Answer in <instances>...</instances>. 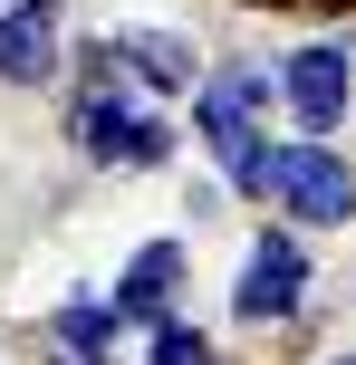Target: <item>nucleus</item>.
Wrapping results in <instances>:
<instances>
[{
  "instance_id": "nucleus-4",
  "label": "nucleus",
  "mask_w": 356,
  "mask_h": 365,
  "mask_svg": "<svg viewBox=\"0 0 356 365\" xmlns=\"http://www.w3.org/2000/svg\"><path fill=\"white\" fill-rule=\"evenodd\" d=\"M270 77H280V115H289V135L337 145V125L356 115V48H337V38H299Z\"/></svg>"
},
{
  "instance_id": "nucleus-8",
  "label": "nucleus",
  "mask_w": 356,
  "mask_h": 365,
  "mask_svg": "<svg viewBox=\"0 0 356 365\" xmlns=\"http://www.w3.org/2000/svg\"><path fill=\"white\" fill-rule=\"evenodd\" d=\"M58 68H68L58 19H39V10H19V0H0V87H49Z\"/></svg>"
},
{
  "instance_id": "nucleus-5",
  "label": "nucleus",
  "mask_w": 356,
  "mask_h": 365,
  "mask_svg": "<svg viewBox=\"0 0 356 365\" xmlns=\"http://www.w3.org/2000/svg\"><path fill=\"white\" fill-rule=\"evenodd\" d=\"M280 106V77L250 68V58H222V68H203V87H193V135H203V154L222 164V154H241L250 135H270L260 115Z\"/></svg>"
},
{
  "instance_id": "nucleus-11",
  "label": "nucleus",
  "mask_w": 356,
  "mask_h": 365,
  "mask_svg": "<svg viewBox=\"0 0 356 365\" xmlns=\"http://www.w3.org/2000/svg\"><path fill=\"white\" fill-rule=\"evenodd\" d=\"M49 365H116V356H68V346H49Z\"/></svg>"
},
{
  "instance_id": "nucleus-6",
  "label": "nucleus",
  "mask_w": 356,
  "mask_h": 365,
  "mask_svg": "<svg viewBox=\"0 0 356 365\" xmlns=\"http://www.w3.org/2000/svg\"><path fill=\"white\" fill-rule=\"evenodd\" d=\"M106 48H116V77H126L145 106H193V87H203V68H212L183 29H116Z\"/></svg>"
},
{
  "instance_id": "nucleus-9",
  "label": "nucleus",
  "mask_w": 356,
  "mask_h": 365,
  "mask_svg": "<svg viewBox=\"0 0 356 365\" xmlns=\"http://www.w3.org/2000/svg\"><path fill=\"white\" fill-rule=\"evenodd\" d=\"M116 336H126V308L106 289H68L49 317V346H68V356H116Z\"/></svg>"
},
{
  "instance_id": "nucleus-3",
  "label": "nucleus",
  "mask_w": 356,
  "mask_h": 365,
  "mask_svg": "<svg viewBox=\"0 0 356 365\" xmlns=\"http://www.w3.org/2000/svg\"><path fill=\"white\" fill-rule=\"evenodd\" d=\"M77 145L96 154V164H126V173H154V164H173V115L164 106H145L135 87H77Z\"/></svg>"
},
{
  "instance_id": "nucleus-10",
  "label": "nucleus",
  "mask_w": 356,
  "mask_h": 365,
  "mask_svg": "<svg viewBox=\"0 0 356 365\" xmlns=\"http://www.w3.org/2000/svg\"><path fill=\"white\" fill-rule=\"evenodd\" d=\"M145 365H212V336L193 317H164V327H145Z\"/></svg>"
},
{
  "instance_id": "nucleus-7",
  "label": "nucleus",
  "mask_w": 356,
  "mask_h": 365,
  "mask_svg": "<svg viewBox=\"0 0 356 365\" xmlns=\"http://www.w3.org/2000/svg\"><path fill=\"white\" fill-rule=\"evenodd\" d=\"M183 269H193V250L173 231H154L145 250L126 259V269H116V308H126V327H164V317H183Z\"/></svg>"
},
{
  "instance_id": "nucleus-15",
  "label": "nucleus",
  "mask_w": 356,
  "mask_h": 365,
  "mask_svg": "<svg viewBox=\"0 0 356 365\" xmlns=\"http://www.w3.org/2000/svg\"><path fill=\"white\" fill-rule=\"evenodd\" d=\"M327 10H356V0H327Z\"/></svg>"
},
{
  "instance_id": "nucleus-13",
  "label": "nucleus",
  "mask_w": 356,
  "mask_h": 365,
  "mask_svg": "<svg viewBox=\"0 0 356 365\" xmlns=\"http://www.w3.org/2000/svg\"><path fill=\"white\" fill-rule=\"evenodd\" d=\"M19 10H39V19H58V0H19Z\"/></svg>"
},
{
  "instance_id": "nucleus-12",
  "label": "nucleus",
  "mask_w": 356,
  "mask_h": 365,
  "mask_svg": "<svg viewBox=\"0 0 356 365\" xmlns=\"http://www.w3.org/2000/svg\"><path fill=\"white\" fill-rule=\"evenodd\" d=\"M241 10H299V0H241Z\"/></svg>"
},
{
  "instance_id": "nucleus-2",
  "label": "nucleus",
  "mask_w": 356,
  "mask_h": 365,
  "mask_svg": "<svg viewBox=\"0 0 356 365\" xmlns=\"http://www.w3.org/2000/svg\"><path fill=\"white\" fill-rule=\"evenodd\" d=\"M299 308H308V231L260 221L241 250V279H231V327H289Z\"/></svg>"
},
{
  "instance_id": "nucleus-14",
  "label": "nucleus",
  "mask_w": 356,
  "mask_h": 365,
  "mask_svg": "<svg viewBox=\"0 0 356 365\" xmlns=\"http://www.w3.org/2000/svg\"><path fill=\"white\" fill-rule=\"evenodd\" d=\"M318 365H356V346H347V356H318Z\"/></svg>"
},
{
  "instance_id": "nucleus-1",
  "label": "nucleus",
  "mask_w": 356,
  "mask_h": 365,
  "mask_svg": "<svg viewBox=\"0 0 356 365\" xmlns=\"http://www.w3.org/2000/svg\"><path fill=\"white\" fill-rule=\"evenodd\" d=\"M270 212L289 231H347L356 221V164L318 135H280V173H270Z\"/></svg>"
}]
</instances>
